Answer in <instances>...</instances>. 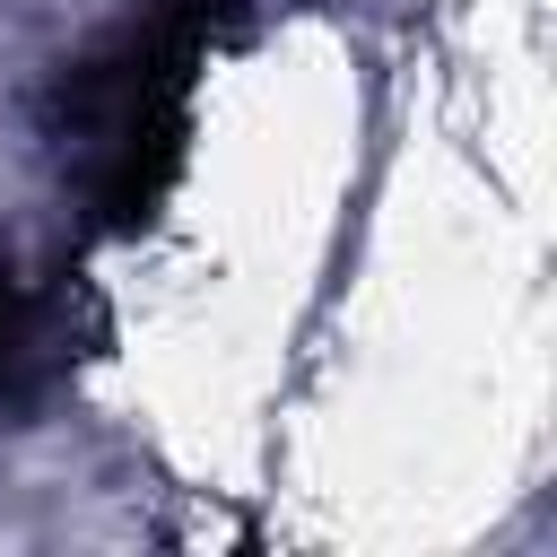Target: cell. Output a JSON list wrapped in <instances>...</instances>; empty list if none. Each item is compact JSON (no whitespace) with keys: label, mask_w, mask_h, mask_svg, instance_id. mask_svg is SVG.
<instances>
[{"label":"cell","mask_w":557,"mask_h":557,"mask_svg":"<svg viewBox=\"0 0 557 557\" xmlns=\"http://www.w3.org/2000/svg\"><path fill=\"white\" fill-rule=\"evenodd\" d=\"M35 374V305L0 278V392H17Z\"/></svg>","instance_id":"6da1fadb"}]
</instances>
